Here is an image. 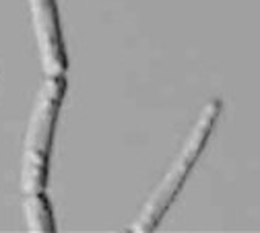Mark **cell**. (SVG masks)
Returning a JSON list of instances; mask_svg holds the SVG:
<instances>
[{"label": "cell", "instance_id": "1", "mask_svg": "<svg viewBox=\"0 0 260 233\" xmlns=\"http://www.w3.org/2000/svg\"><path fill=\"white\" fill-rule=\"evenodd\" d=\"M67 93V79L48 77L42 91L38 93V102L34 108L27 128L25 151H23V170H21V186L27 194L44 192L48 186V170L52 141L58 124V114Z\"/></svg>", "mask_w": 260, "mask_h": 233}, {"label": "cell", "instance_id": "2", "mask_svg": "<svg viewBox=\"0 0 260 233\" xmlns=\"http://www.w3.org/2000/svg\"><path fill=\"white\" fill-rule=\"evenodd\" d=\"M221 110H223V104L219 102V99H211V102L203 108L197 124H194L192 132L188 135V139H186L182 151L178 153L174 165L164 176V180H161V184L157 186V190L151 194V198L143 207L139 219L133 223V231H153L159 225V221L164 219V215L168 213V209L176 201L178 192L182 190L188 174L192 172L194 163H197V159L205 151V147H207V143L213 135V128L219 120Z\"/></svg>", "mask_w": 260, "mask_h": 233}, {"label": "cell", "instance_id": "3", "mask_svg": "<svg viewBox=\"0 0 260 233\" xmlns=\"http://www.w3.org/2000/svg\"><path fill=\"white\" fill-rule=\"evenodd\" d=\"M31 21L42 56V66L48 77H62L69 71L67 48L62 38V25L56 0H29Z\"/></svg>", "mask_w": 260, "mask_h": 233}, {"label": "cell", "instance_id": "4", "mask_svg": "<svg viewBox=\"0 0 260 233\" xmlns=\"http://www.w3.org/2000/svg\"><path fill=\"white\" fill-rule=\"evenodd\" d=\"M25 217L29 231H40V233H52L56 231V221L52 215V207L44 192H31L25 196Z\"/></svg>", "mask_w": 260, "mask_h": 233}]
</instances>
